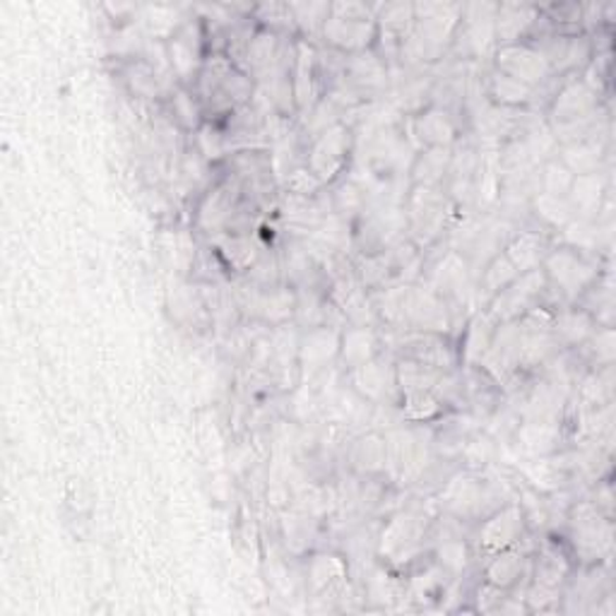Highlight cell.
Wrapping results in <instances>:
<instances>
[{"instance_id":"1","label":"cell","mask_w":616,"mask_h":616,"mask_svg":"<svg viewBox=\"0 0 616 616\" xmlns=\"http://www.w3.org/2000/svg\"><path fill=\"white\" fill-rule=\"evenodd\" d=\"M195 97L201 102L203 116L227 118L236 108L251 104L253 77L239 70L224 53H213L197 73Z\"/></svg>"},{"instance_id":"2","label":"cell","mask_w":616,"mask_h":616,"mask_svg":"<svg viewBox=\"0 0 616 616\" xmlns=\"http://www.w3.org/2000/svg\"><path fill=\"white\" fill-rule=\"evenodd\" d=\"M462 17L458 3H424L414 5V27L402 41L400 56L412 61H436L448 47H453Z\"/></svg>"},{"instance_id":"3","label":"cell","mask_w":616,"mask_h":616,"mask_svg":"<svg viewBox=\"0 0 616 616\" xmlns=\"http://www.w3.org/2000/svg\"><path fill=\"white\" fill-rule=\"evenodd\" d=\"M328 47L343 53H361L376 47L378 25L373 8L364 3H330V15L323 25Z\"/></svg>"},{"instance_id":"4","label":"cell","mask_w":616,"mask_h":616,"mask_svg":"<svg viewBox=\"0 0 616 616\" xmlns=\"http://www.w3.org/2000/svg\"><path fill=\"white\" fill-rule=\"evenodd\" d=\"M568 537L570 547H574L576 556L582 564H600L602 559H607L612 552V518L604 515L595 501H580L574 509L568 511Z\"/></svg>"},{"instance_id":"5","label":"cell","mask_w":616,"mask_h":616,"mask_svg":"<svg viewBox=\"0 0 616 616\" xmlns=\"http://www.w3.org/2000/svg\"><path fill=\"white\" fill-rule=\"evenodd\" d=\"M542 270L549 280V287L556 290L566 304H576L582 292L600 278V266L588 258V253L561 246L547 253Z\"/></svg>"},{"instance_id":"6","label":"cell","mask_w":616,"mask_h":616,"mask_svg":"<svg viewBox=\"0 0 616 616\" xmlns=\"http://www.w3.org/2000/svg\"><path fill=\"white\" fill-rule=\"evenodd\" d=\"M499 489L477 472H458L446 482L441 505L458 521H484L493 511H499L489 505L491 501H499Z\"/></svg>"},{"instance_id":"7","label":"cell","mask_w":616,"mask_h":616,"mask_svg":"<svg viewBox=\"0 0 616 616\" xmlns=\"http://www.w3.org/2000/svg\"><path fill=\"white\" fill-rule=\"evenodd\" d=\"M549 294H552V287H549L547 274L542 268H537L523 272L518 280L511 282L509 287L493 296L487 311L497 318V323H511L518 321L527 311H532V308H552L547 304Z\"/></svg>"},{"instance_id":"8","label":"cell","mask_w":616,"mask_h":616,"mask_svg":"<svg viewBox=\"0 0 616 616\" xmlns=\"http://www.w3.org/2000/svg\"><path fill=\"white\" fill-rule=\"evenodd\" d=\"M351 152V133L345 124H335L318 133L306 152V169L323 185L345 171Z\"/></svg>"},{"instance_id":"9","label":"cell","mask_w":616,"mask_h":616,"mask_svg":"<svg viewBox=\"0 0 616 616\" xmlns=\"http://www.w3.org/2000/svg\"><path fill=\"white\" fill-rule=\"evenodd\" d=\"M479 369L499 383L501 390H513L521 378V325L518 321L499 323Z\"/></svg>"},{"instance_id":"10","label":"cell","mask_w":616,"mask_h":616,"mask_svg":"<svg viewBox=\"0 0 616 616\" xmlns=\"http://www.w3.org/2000/svg\"><path fill=\"white\" fill-rule=\"evenodd\" d=\"M246 203L248 197L244 193V185H241L236 176L229 174L203 197L201 207H197V227L203 231H213V234H227L234 217L244 210Z\"/></svg>"},{"instance_id":"11","label":"cell","mask_w":616,"mask_h":616,"mask_svg":"<svg viewBox=\"0 0 616 616\" xmlns=\"http://www.w3.org/2000/svg\"><path fill=\"white\" fill-rule=\"evenodd\" d=\"M493 20H497V5H489V3L462 5V17H460V25L455 31V39H453L458 56L479 59L487 53L491 43L497 41Z\"/></svg>"},{"instance_id":"12","label":"cell","mask_w":616,"mask_h":616,"mask_svg":"<svg viewBox=\"0 0 616 616\" xmlns=\"http://www.w3.org/2000/svg\"><path fill=\"white\" fill-rule=\"evenodd\" d=\"M450 325H453V308L448 306L444 296L432 287H412L410 284L405 306V330L448 335Z\"/></svg>"},{"instance_id":"13","label":"cell","mask_w":616,"mask_h":616,"mask_svg":"<svg viewBox=\"0 0 616 616\" xmlns=\"http://www.w3.org/2000/svg\"><path fill=\"white\" fill-rule=\"evenodd\" d=\"M400 359L420 361L438 371H455L460 361V351L455 349L453 339L444 333H420V330H405V335L398 339Z\"/></svg>"},{"instance_id":"14","label":"cell","mask_w":616,"mask_h":616,"mask_svg":"<svg viewBox=\"0 0 616 616\" xmlns=\"http://www.w3.org/2000/svg\"><path fill=\"white\" fill-rule=\"evenodd\" d=\"M428 532V515L422 511H400L381 532L378 549L393 561H410Z\"/></svg>"},{"instance_id":"15","label":"cell","mask_w":616,"mask_h":616,"mask_svg":"<svg viewBox=\"0 0 616 616\" xmlns=\"http://www.w3.org/2000/svg\"><path fill=\"white\" fill-rule=\"evenodd\" d=\"M493 68L503 75L513 77V80L532 87V90H539V87L549 85L554 77L549 63L542 59V53L525 41L509 43V47H499Z\"/></svg>"},{"instance_id":"16","label":"cell","mask_w":616,"mask_h":616,"mask_svg":"<svg viewBox=\"0 0 616 616\" xmlns=\"http://www.w3.org/2000/svg\"><path fill=\"white\" fill-rule=\"evenodd\" d=\"M525 527H527V521L518 503L501 505L499 511H493L491 515H487V518L479 521L477 547L487 556L497 554L505 547L523 542Z\"/></svg>"},{"instance_id":"17","label":"cell","mask_w":616,"mask_h":616,"mask_svg":"<svg viewBox=\"0 0 616 616\" xmlns=\"http://www.w3.org/2000/svg\"><path fill=\"white\" fill-rule=\"evenodd\" d=\"M568 400H570L568 388L539 376L532 388L523 395L521 407L515 412H518L521 422L561 424L568 410Z\"/></svg>"},{"instance_id":"18","label":"cell","mask_w":616,"mask_h":616,"mask_svg":"<svg viewBox=\"0 0 616 616\" xmlns=\"http://www.w3.org/2000/svg\"><path fill=\"white\" fill-rule=\"evenodd\" d=\"M407 227L414 231V236L434 239L441 234V227L448 217V197L438 189H424L414 185V191L407 201Z\"/></svg>"},{"instance_id":"19","label":"cell","mask_w":616,"mask_h":616,"mask_svg":"<svg viewBox=\"0 0 616 616\" xmlns=\"http://www.w3.org/2000/svg\"><path fill=\"white\" fill-rule=\"evenodd\" d=\"M600 114V92L586 80H566L552 102V126L578 124Z\"/></svg>"},{"instance_id":"20","label":"cell","mask_w":616,"mask_h":616,"mask_svg":"<svg viewBox=\"0 0 616 616\" xmlns=\"http://www.w3.org/2000/svg\"><path fill=\"white\" fill-rule=\"evenodd\" d=\"M343 82L357 97L378 92L381 87H385V82H388V70H385V63L376 53V49L349 53V56L345 59Z\"/></svg>"},{"instance_id":"21","label":"cell","mask_w":616,"mask_h":616,"mask_svg":"<svg viewBox=\"0 0 616 616\" xmlns=\"http://www.w3.org/2000/svg\"><path fill=\"white\" fill-rule=\"evenodd\" d=\"M525 576H530V554L523 549V542L491 554L487 566H484V582L509 592L518 588L521 578Z\"/></svg>"},{"instance_id":"22","label":"cell","mask_w":616,"mask_h":616,"mask_svg":"<svg viewBox=\"0 0 616 616\" xmlns=\"http://www.w3.org/2000/svg\"><path fill=\"white\" fill-rule=\"evenodd\" d=\"M205 35L201 31V27L193 25H183L176 35L171 37L169 43V56H171V65L176 75L181 77L183 82H195L197 73L203 68V39Z\"/></svg>"},{"instance_id":"23","label":"cell","mask_w":616,"mask_h":616,"mask_svg":"<svg viewBox=\"0 0 616 616\" xmlns=\"http://www.w3.org/2000/svg\"><path fill=\"white\" fill-rule=\"evenodd\" d=\"M537 17H539L537 5H527V3H501V5H497L493 31H497L499 47H509V43L527 41Z\"/></svg>"},{"instance_id":"24","label":"cell","mask_w":616,"mask_h":616,"mask_svg":"<svg viewBox=\"0 0 616 616\" xmlns=\"http://www.w3.org/2000/svg\"><path fill=\"white\" fill-rule=\"evenodd\" d=\"M414 136L424 147H453L458 140V120L444 106H428L414 118Z\"/></svg>"},{"instance_id":"25","label":"cell","mask_w":616,"mask_h":616,"mask_svg":"<svg viewBox=\"0 0 616 616\" xmlns=\"http://www.w3.org/2000/svg\"><path fill=\"white\" fill-rule=\"evenodd\" d=\"M566 197L576 217L598 219L604 201H607V176L602 171L576 176Z\"/></svg>"},{"instance_id":"26","label":"cell","mask_w":616,"mask_h":616,"mask_svg":"<svg viewBox=\"0 0 616 616\" xmlns=\"http://www.w3.org/2000/svg\"><path fill=\"white\" fill-rule=\"evenodd\" d=\"M515 438H518V446L530 458H549L561 450L564 428L552 422H518V426H515Z\"/></svg>"},{"instance_id":"27","label":"cell","mask_w":616,"mask_h":616,"mask_svg":"<svg viewBox=\"0 0 616 616\" xmlns=\"http://www.w3.org/2000/svg\"><path fill=\"white\" fill-rule=\"evenodd\" d=\"M215 251L224 266L236 272H251L256 268V262L266 256V246L256 236L241 234H219V239L215 241Z\"/></svg>"},{"instance_id":"28","label":"cell","mask_w":616,"mask_h":616,"mask_svg":"<svg viewBox=\"0 0 616 616\" xmlns=\"http://www.w3.org/2000/svg\"><path fill=\"white\" fill-rule=\"evenodd\" d=\"M378 355H381V339L373 328L351 325L339 335V357H343L349 371L369 364V361L376 359Z\"/></svg>"},{"instance_id":"29","label":"cell","mask_w":616,"mask_h":616,"mask_svg":"<svg viewBox=\"0 0 616 616\" xmlns=\"http://www.w3.org/2000/svg\"><path fill=\"white\" fill-rule=\"evenodd\" d=\"M497 328H499L497 318H493L489 311H482L472 318L465 328V335H462L460 349H458L462 364H465L467 369H475L482 364V359L484 355H487Z\"/></svg>"},{"instance_id":"30","label":"cell","mask_w":616,"mask_h":616,"mask_svg":"<svg viewBox=\"0 0 616 616\" xmlns=\"http://www.w3.org/2000/svg\"><path fill=\"white\" fill-rule=\"evenodd\" d=\"M595 330V318L582 311L580 306L554 311V337L561 349H578Z\"/></svg>"},{"instance_id":"31","label":"cell","mask_w":616,"mask_h":616,"mask_svg":"<svg viewBox=\"0 0 616 616\" xmlns=\"http://www.w3.org/2000/svg\"><path fill=\"white\" fill-rule=\"evenodd\" d=\"M549 251L552 248H549V241L542 231H521V234H515L509 241V246L503 248V253L509 256L513 266L518 268L521 274L542 268Z\"/></svg>"},{"instance_id":"32","label":"cell","mask_w":616,"mask_h":616,"mask_svg":"<svg viewBox=\"0 0 616 616\" xmlns=\"http://www.w3.org/2000/svg\"><path fill=\"white\" fill-rule=\"evenodd\" d=\"M453 147H424L412 162V181L424 189H438L448 179Z\"/></svg>"},{"instance_id":"33","label":"cell","mask_w":616,"mask_h":616,"mask_svg":"<svg viewBox=\"0 0 616 616\" xmlns=\"http://www.w3.org/2000/svg\"><path fill=\"white\" fill-rule=\"evenodd\" d=\"M484 94H487L493 106H501V108H525L535 104V97L537 90L532 87H527L518 80H513V77L499 73L493 68L487 75V87H484Z\"/></svg>"},{"instance_id":"34","label":"cell","mask_w":616,"mask_h":616,"mask_svg":"<svg viewBox=\"0 0 616 616\" xmlns=\"http://www.w3.org/2000/svg\"><path fill=\"white\" fill-rule=\"evenodd\" d=\"M388 465V448H385V436L381 434H367L357 438L349 448V467L357 472V475L373 477L381 475V472Z\"/></svg>"},{"instance_id":"35","label":"cell","mask_w":616,"mask_h":616,"mask_svg":"<svg viewBox=\"0 0 616 616\" xmlns=\"http://www.w3.org/2000/svg\"><path fill=\"white\" fill-rule=\"evenodd\" d=\"M351 385H355L357 393L364 395L367 400L381 402L383 398H388V390L395 385V367L383 364L378 355L376 359H371L369 364L351 371Z\"/></svg>"},{"instance_id":"36","label":"cell","mask_w":616,"mask_h":616,"mask_svg":"<svg viewBox=\"0 0 616 616\" xmlns=\"http://www.w3.org/2000/svg\"><path fill=\"white\" fill-rule=\"evenodd\" d=\"M339 335L335 328H313L308 330L301 343V364L306 371H318L328 367L339 355Z\"/></svg>"},{"instance_id":"37","label":"cell","mask_w":616,"mask_h":616,"mask_svg":"<svg viewBox=\"0 0 616 616\" xmlns=\"http://www.w3.org/2000/svg\"><path fill=\"white\" fill-rule=\"evenodd\" d=\"M308 580L321 595H335L347 586V564L335 554H318L308 564Z\"/></svg>"},{"instance_id":"38","label":"cell","mask_w":616,"mask_h":616,"mask_svg":"<svg viewBox=\"0 0 616 616\" xmlns=\"http://www.w3.org/2000/svg\"><path fill=\"white\" fill-rule=\"evenodd\" d=\"M446 371L432 369L420 361L412 359H398L395 364V385H398L400 393H434L436 385L441 383Z\"/></svg>"},{"instance_id":"39","label":"cell","mask_w":616,"mask_h":616,"mask_svg":"<svg viewBox=\"0 0 616 616\" xmlns=\"http://www.w3.org/2000/svg\"><path fill=\"white\" fill-rule=\"evenodd\" d=\"M559 162L574 176L598 174L602 171L604 145L600 140H586V142H574V145H564Z\"/></svg>"},{"instance_id":"40","label":"cell","mask_w":616,"mask_h":616,"mask_svg":"<svg viewBox=\"0 0 616 616\" xmlns=\"http://www.w3.org/2000/svg\"><path fill=\"white\" fill-rule=\"evenodd\" d=\"M518 278H521V272L509 260V256H505V253H497V256L484 266V272L479 278V296L489 304L493 296L503 292L511 282H515Z\"/></svg>"},{"instance_id":"41","label":"cell","mask_w":616,"mask_h":616,"mask_svg":"<svg viewBox=\"0 0 616 616\" xmlns=\"http://www.w3.org/2000/svg\"><path fill=\"white\" fill-rule=\"evenodd\" d=\"M532 210L547 227H554V229H564L570 219H576V213H574V207H570L568 197L537 193L532 195Z\"/></svg>"},{"instance_id":"42","label":"cell","mask_w":616,"mask_h":616,"mask_svg":"<svg viewBox=\"0 0 616 616\" xmlns=\"http://www.w3.org/2000/svg\"><path fill=\"white\" fill-rule=\"evenodd\" d=\"M578 349H582V355H586L590 367L595 369L614 367V328L598 325L595 333H592Z\"/></svg>"},{"instance_id":"43","label":"cell","mask_w":616,"mask_h":616,"mask_svg":"<svg viewBox=\"0 0 616 616\" xmlns=\"http://www.w3.org/2000/svg\"><path fill=\"white\" fill-rule=\"evenodd\" d=\"M444 410L446 405L434 393H405L402 416L407 422H432Z\"/></svg>"},{"instance_id":"44","label":"cell","mask_w":616,"mask_h":616,"mask_svg":"<svg viewBox=\"0 0 616 616\" xmlns=\"http://www.w3.org/2000/svg\"><path fill=\"white\" fill-rule=\"evenodd\" d=\"M574 179H576V176L570 174L559 159H549V162L542 164V169H539V174H537L539 193L566 197L568 191H570V185H574Z\"/></svg>"},{"instance_id":"45","label":"cell","mask_w":616,"mask_h":616,"mask_svg":"<svg viewBox=\"0 0 616 616\" xmlns=\"http://www.w3.org/2000/svg\"><path fill=\"white\" fill-rule=\"evenodd\" d=\"M467 544L465 539L460 537H450V539H441L436 547V566H441L448 576H460L462 570L467 566Z\"/></svg>"},{"instance_id":"46","label":"cell","mask_w":616,"mask_h":616,"mask_svg":"<svg viewBox=\"0 0 616 616\" xmlns=\"http://www.w3.org/2000/svg\"><path fill=\"white\" fill-rule=\"evenodd\" d=\"M296 29L304 35H323V25L330 15V3H294L292 5Z\"/></svg>"},{"instance_id":"47","label":"cell","mask_w":616,"mask_h":616,"mask_svg":"<svg viewBox=\"0 0 616 616\" xmlns=\"http://www.w3.org/2000/svg\"><path fill=\"white\" fill-rule=\"evenodd\" d=\"M253 17H256L262 29H270V31H294L296 29V22H294V13H292V5H284V3H268V5H258L253 8Z\"/></svg>"},{"instance_id":"48","label":"cell","mask_w":616,"mask_h":616,"mask_svg":"<svg viewBox=\"0 0 616 616\" xmlns=\"http://www.w3.org/2000/svg\"><path fill=\"white\" fill-rule=\"evenodd\" d=\"M171 114L183 128H197L203 118V108L195 94H191L189 90H179L171 99Z\"/></svg>"}]
</instances>
